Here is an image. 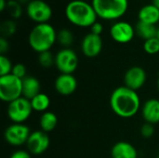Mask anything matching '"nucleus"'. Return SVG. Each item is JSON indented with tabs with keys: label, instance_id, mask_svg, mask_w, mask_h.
Instances as JSON below:
<instances>
[{
	"label": "nucleus",
	"instance_id": "obj_1",
	"mask_svg": "<svg viewBox=\"0 0 159 158\" xmlns=\"http://www.w3.org/2000/svg\"><path fill=\"white\" fill-rule=\"evenodd\" d=\"M110 106L113 112L122 118H130L141 108V100L137 91L126 86L116 88L111 94Z\"/></svg>",
	"mask_w": 159,
	"mask_h": 158
},
{
	"label": "nucleus",
	"instance_id": "obj_2",
	"mask_svg": "<svg viewBox=\"0 0 159 158\" xmlns=\"http://www.w3.org/2000/svg\"><path fill=\"white\" fill-rule=\"evenodd\" d=\"M65 16L72 24L84 28L90 27L98 19L92 4L84 0L69 2L65 7Z\"/></svg>",
	"mask_w": 159,
	"mask_h": 158
},
{
	"label": "nucleus",
	"instance_id": "obj_3",
	"mask_svg": "<svg viewBox=\"0 0 159 158\" xmlns=\"http://www.w3.org/2000/svg\"><path fill=\"white\" fill-rule=\"evenodd\" d=\"M28 42L37 53L48 51L57 42V32L49 23L36 24L29 34Z\"/></svg>",
	"mask_w": 159,
	"mask_h": 158
},
{
	"label": "nucleus",
	"instance_id": "obj_4",
	"mask_svg": "<svg viewBox=\"0 0 159 158\" xmlns=\"http://www.w3.org/2000/svg\"><path fill=\"white\" fill-rule=\"evenodd\" d=\"M98 18L115 20L122 18L128 11L129 0H92Z\"/></svg>",
	"mask_w": 159,
	"mask_h": 158
},
{
	"label": "nucleus",
	"instance_id": "obj_5",
	"mask_svg": "<svg viewBox=\"0 0 159 158\" xmlns=\"http://www.w3.org/2000/svg\"><path fill=\"white\" fill-rule=\"evenodd\" d=\"M22 97V80L12 74L0 76V99L11 102Z\"/></svg>",
	"mask_w": 159,
	"mask_h": 158
},
{
	"label": "nucleus",
	"instance_id": "obj_6",
	"mask_svg": "<svg viewBox=\"0 0 159 158\" xmlns=\"http://www.w3.org/2000/svg\"><path fill=\"white\" fill-rule=\"evenodd\" d=\"M33 111L31 102L23 97L9 102L7 109L8 118L12 121V123L18 124H24V122L31 116Z\"/></svg>",
	"mask_w": 159,
	"mask_h": 158
},
{
	"label": "nucleus",
	"instance_id": "obj_7",
	"mask_svg": "<svg viewBox=\"0 0 159 158\" xmlns=\"http://www.w3.org/2000/svg\"><path fill=\"white\" fill-rule=\"evenodd\" d=\"M27 16L36 24L48 23L53 10L52 7L44 0H31L26 6Z\"/></svg>",
	"mask_w": 159,
	"mask_h": 158
},
{
	"label": "nucleus",
	"instance_id": "obj_8",
	"mask_svg": "<svg viewBox=\"0 0 159 158\" xmlns=\"http://www.w3.org/2000/svg\"><path fill=\"white\" fill-rule=\"evenodd\" d=\"M55 66L61 74H73L78 66V57L72 48H61L55 55Z\"/></svg>",
	"mask_w": 159,
	"mask_h": 158
},
{
	"label": "nucleus",
	"instance_id": "obj_9",
	"mask_svg": "<svg viewBox=\"0 0 159 158\" xmlns=\"http://www.w3.org/2000/svg\"><path fill=\"white\" fill-rule=\"evenodd\" d=\"M31 133L30 128L25 124L12 123L6 129L4 138L5 141L12 146H21L26 144Z\"/></svg>",
	"mask_w": 159,
	"mask_h": 158
},
{
	"label": "nucleus",
	"instance_id": "obj_10",
	"mask_svg": "<svg viewBox=\"0 0 159 158\" xmlns=\"http://www.w3.org/2000/svg\"><path fill=\"white\" fill-rule=\"evenodd\" d=\"M135 34V28L128 21H116L110 28L111 37L114 41L119 44H127L130 42L134 38Z\"/></svg>",
	"mask_w": 159,
	"mask_h": 158
},
{
	"label": "nucleus",
	"instance_id": "obj_11",
	"mask_svg": "<svg viewBox=\"0 0 159 158\" xmlns=\"http://www.w3.org/2000/svg\"><path fill=\"white\" fill-rule=\"evenodd\" d=\"M50 140L48 133L40 130L33 131L26 142V147L31 155L39 156L44 154L49 147Z\"/></svg>",
	"mask_w": 159,
	"mask_h": 158
},
{
	"label": "nucleus",
	"instance_id": "obj_12",
	"mask_svg": "<svg viewBox=\"0 0 159 158\" xmlns=\"http://www.w3.org/2000/svg\"><path fill=\"white\" fill-rule=\"evenodd\" d=\"M147 79L146 72L141 66H132L127 70L124 75V86L137 91L142 88Z\"/></svg>",
	"mask_w": 159,
	"mask_h": 158
},
{
	"label": "nucleus",
	"instance_id": "obj_13",
	"mask_svg": "<svg viewBox=\"0 0 159 158\" xmlns=\"http://www.w3.org/2000/svg\"><path fill=\"white\" fill-rule=\"evenodd\" d=\"M102 39L101 35L89 33L86 34L81 42V49L83 54L88 58L97 57L102 49Z\"/></svg>",
	"mask_w": 159,
	"mask_h": 158
},
{
	"label": "nucleus",
	"instance_id": "obj_14",
	"mask_svg": "<svg viewBox=\"0 0 159 158\" xmlns=\"http://www.w3.org/2000/svg\"><path fill=\"white\" fill-rule=\"evenodd\" d=\"M56 91L62 96L72 95L77 88V80L73 74H61L55 80Z\"/></svg>",
	"mask_w": 159,
	"mask_h": 158
},
{
	"label": "nucleus",
	"instance_id": "obj_15",
	"mask_svg": "<svg viewBox=\"0 0 159 158\" xmlns=\"http://www.w3.org/2000/svg\"><path fill=\"white\" fill-rule=\"evenodd\" d=\"M142 115L145 123L157 124L159 123V100L149 99L147 100L142 108Z\"/></svg>",
	"mask_w": 159,
	"mask_h": 158
},
{
	"label": "nucleus",
	"instance_id": "obj_16",
	"mask_svg": "<svg viewBox=\"0 0 159 158\" xmlns=\"http://www.w3.org/2000/svg\"><path fill=\"white\" fill-rule=\"evenodd\" d=\"M112 158H138L136 148L128 142H118L111 149Z\"/></svg>",
	"mask_w": 159,
	"mask_h": 158
},
{
	"label": "nucleus",
	"instance_id": "obj_17",
	"mask_svg": "<svg viewBox=\"0 0 159 158\" xmlns=\"http://www.w3.org/2000/svg\"><path fill=\"white\" fill-rule=\"evenodd\" d=\"M139 21L157 25L159 22V8L152 3L143 6L138 12Z\"/></svg>",
	"mask_w": 159,
	"mask_h": 158
},
{
	"label": "nucleus",
	"instance_id": "obj_18",
	"mask_svg": "<svg viewBox=\"0 0 159 158\" xmlns=\"http://www.w3.org/2000/svg\"><path fill=\"white\" fill-rule=\"evenodd\" d=\"M41 86L39 80L32 75H27L22 79V97L31 101L40 93Z\"/></svg>",
	"mask_w": 159,
	"mask_h": 158
},
{
	"label": "nucleus",
	"instance_id": "obj_19",
	"mask_svg": "<svg viewBox=\"0 0 159 158\" xmlns=\"http://www.w3.org/2000/svg\"><path fill=\"white\" fill-rule=\"evenodd\" d=\"M58 125V117L57 115L49 111L43 113L39 119V126L42 131L48 133L56 129Z\"/></svg>",
	"mask_w": 159,
	"mask_h": 158
},
{
	"label": "nucleus",
	"instance_id": "obj_20",
	"mask_svg": "<svg viewBox=\"0 0 159 158\" xmlns=\"http://www.w3.org/2000/svg\"><path fill=\"white\" fill-rule=\"evenodd\" d=\"M135 31H136V34H138V36H140L145 41L157 36L158 27H157V25L139 21L135 27Z\"/></svg>",
	"mask_w": 159,
	"mask_h": 158
},
{
	"label": "nucleus",
	"instance_id": "obj_21",
	"mask_svg": "<svg viewBox=\"0 0 159 158\" xmlns=\"http://www.w3.org/2000/svg\"><path fill=\"white\" fill-rule=\"evenodd\" d=\"M30 102H31V105L33 107V110L35 112H39V113L47 112L49 105H50L49 97L47 94L42 93V92H40L38 95L34 97Z\"/></svg>",
	"mask_w": 159,
	"mask_h": 158
},
{
	"label": "nucleus",
	"instance_id": "obj_22",
	"mask_svg": "<svg viewBox=\"0 0 159 158\" xmlns=\"http://www.w3.org/2000/svg\"><path fill=\"white\" fill-rule=\"evenodd\" d=\"M75 40L74 34L67 28L61 29L57 32V42L62 47V48H70Z\"/></svg>",
	"mask_w": 159,
	"mask_h": 158
},
{
	"label": "nucleus",
	"instance_id": "obj_23",
	"mask_svg": "<svg viewBox=\"0 0 159 158\" xmlns=\"http://www.w3.org/2000/svg\"><path fill=\"white\" fill-rule=\"evenodd\" d=\"M7 11L12 19H19L22 15V6L18 0H7Z\"/></svg>",
	"mask_w": 159,
	"mask_h": 158
},
{
	"label": "nucleus",
	"instance_id": "obj_24",
	"mask_svg": "<svg viewBox=\"0 0 159 158\" xmlns=\"http://www.w3.org/2000/svg\"><path fill=\"white\" fill-rule=\"evenodd\" d=\"M17 31V24L12 20H7L3 21L0 25V32L3 37L7 38L12 36Z\"/></svg>",
	"mask_w": 159,
	"mask_h": 158
},
{
	"label": "nucleus",
	"instance_id": "obj_25",
	"mask_svg": "<svg viewBox=\"0 0 159 158\" xmlns=\"http://www.w3.org/2000/svg\"><path fill=\"white\" fill-rule=\"evenodd\" d=\"M38 62L41 67L48 69L55 65V55H53L50 50L39 53L38 55Z\"/></svg>",
	"mask_w": 159,
	"mask_h": 158
},
{
	"label": "nucleus",
	"instance_id": "obj_26",
	"mask_svg": "<svg viewBox=\"0 0 159 158\" xmlns=\"http://www.w3.org/2000/svg\"><path fill=\"white\" fill-rule=\"evenodd\" d=\"M143 49L149 55H155L159 53V39L158 37H154L145 40L143 43Z\"/></svg>",
	"mask_w": 159,
	"mask_h": 158
},
{
	"label": "nucleus",
	"instance_id": "obj_27",
	"mask_svg": "<svg viewBox=\"0 0 159 158\" xmlns=\"http://www.w3.org/2000/svg\"><path fill=\"white\" fill-rule=\"evenodd\" d=\"M13 65L11 61L6 55H0V76L11 74Z\"/></svg>",
	"mask_w": 159,
	"mask_h": 158
},
{
	"label": "nucleus",
	"instance_id": "obj_28",
	"mask_svg": "<svg viewBox=\"0 0 159 158\" xmlns=\"http://www.w3.org/2000/svg\"><path fill=\"white\" fill-rule=\"evenodd\" d=\"M11 74L13 75H15L16 77L20 78V79H24L27 75V70H26V67L24 64L22 63H17L15 65H13V68H12V71H11Z\"/></svg>",
	"mask_w": 159,
	"mask_h": 158
},
{
	"label": "nucleus",
	"instance_id": "obj_29",
	"mask_svg": "<svg viewBox=\"0 0 159 158\" xmlns=\"http://www.w3.org/2000/svg\"><path fill=\"white\" fill-rule=\"evenodd\" d=\"M141 134L143 138L149 139L154 136L155 134V127L153 124L144 123L141 128Z\"/></svg>",
	"mask_w": 159,
	"mask_h": 158
},
{
	"label": "nucleus",
	"instance_id": "obj_30",
	"mask_svg": "<svg viewBox=\"0 0 159 158\" xmlns=\"http://www.w3.org/2000/svg\"><path fill=\"white\" fill-rule=\"evenodd\" d=\"M90 33L94 34H97V35H101L103 32V25L100 22V21H96L95 23H93L91 26H90Z\"/></svg>",
	"mask_w": 159,
	"mask_h": 158
},
{
	"label": "nucleus",
	"instance_id": "obj_31",
	"mask_svg": "<svg viewBox=\"0 0 159 158\" xmlns=\"http://www.w3.org/2000/svg\"><path fill=\"white\" fill-rule=\"evenodd\" d=\"M9 49V43L7 38L1 36L0 37V54L5 55Z\"/></svg>",
	"mask_w": 159,
	"mask_h": 158
},
{
	"label": "nucleus",
	"instance_id": "obj_32",
	"mask_svg": "<svg viewBox=\"0 0 159 158\" xmlns=\"http://www.w3.org/2000/svg\"><path fill=\"white\" fill-rule=\"evenodd\" d=\"M9 158H32L31 157V154L28 151H24V150H18L16 152H14Z\"/></svg>",
	"mask_w": 159,
	"mask_h": 158
},
{
	"label": "nucleus",
	"instance_id": "obj_33",
	"mask_svg": "<svg viewBox=\"0 0 159 158\" xmlns=\"http://www.w3.org/2000/svg\"><path fill=\"white\" fill-rule=\"evenodd\" d=\"M7 0H0V11L3 12L7 9Z\"/></svg>",
	"mask_w": 159,
	"mask_h": 158
},
{
	"label": "nucleus",
	"instance_id": "obj_34",
	"mask_svg": "<svg viewBox=\"0 0 159 158\" xmlns=\"http://www.w3.org/2000/svg\"><path fill=\"white\" fill-rule=\"evenodd\" d=\"M152 4L159 8V0H152Z\"/></svg>",
	"mask_w": 159,
	"mask_h": 158
},
{
	"label": "nucleus",
	"instance_id": "obj_35",
	"mask_svg": "<svg viewBox=\"0 0 159 158\" xmlns=\"http://www.w3.org/2000/svg\"><path fill=\"white\" fill-rule=\"evenodd\" d=\"M20 3H21V4H23V3H26V4H28L31 0H18Z\"/></svg>",
	"mask_w": 159,
	"mask_h": 158
},
{
	"label": "nucleus",
	"instance_id": "obj_36",
	"mask_svg": "<svg viewBox=\"0 0 159 158\" xmlns=\"http://www.w3.org/2000/svg\"><path fill=\"white\" fill-rule=\"evenodd\" d=\"M157 89H158V92H159V77H158V79H157Z\"/></svg>",
	"mask_w": 159,
	"mask_h": 158
},
{
	"label": "nucleus",
	"instance_id": "obj_37",
	"mask_svg": "<svg viewBox=\"0 0 159 158\" xmlns=\"http://www.w3.org/2000/svg\"><path fill=\"white\" fill-rule=\"evenodd\" d=\"M157 37H158V39H159V27H158V33H157Z\"/></svg>",
	"mask_w": 159,
	"mask_h": 158
},
{
	"label": "nucleus",
	"instance_id": "obj_38",
	"mask_svg": "<svg viewBox=\"0 0 159 158\" xmlns=\"http://www.w3.org/2000/svg\"><path fill=\"white\" fill-rule=\"evenodd\" d=\"M157 158H159V155H158V156H157Z\"/></svg>",
	"mask_w": 159,
	"mask_h": 158
}]
</instances>
